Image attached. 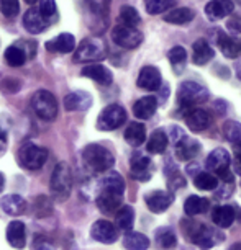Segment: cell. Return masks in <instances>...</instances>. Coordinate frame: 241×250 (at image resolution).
I'll use <instances>...</instances> for the list:
<instances>
[{"label": "cell", "instance_id": "6da1fadb", "mask_svg": "<svg viewBox=\"0 0 241 250\" xmlns=\"http://www.w3.org/2000/svg\"><path fill=\"white\" fill-rule=\"evenodd\" d=\"M209 100V90L197 82H184L177 90V102L179 108L187 113L195 108L197 105Z\"/></svg>", "mask_w": 241, "mask_h": 250}, {"label": "cell", "instance_id": "7a4b0ae2", "mask_svg": "<svg viewBox=\"0 0 241 250\" xmlns=\"http://www.w3.org/2000/svg\"><path fill=\"white\" fill-rule=\"evenodd\" d=\"M82 159H84V162H86L87 168H91L92 172H97V173L110 170L113 167V164H115L113 154L100 144L87 146L82 152Z\"/></svg>", "mask_w": 241, "mask_h": 250}, {"label": "cell", "instance_id": "3957f363", "mask_svg": "<svg viewBox=\"0 0 241 250\" xmlns=\"http://www.w3.org/2000/svg\"><path fill=\"white\" fill-rule=\"evenodd\" d=\"M107 56V46L98 38H87L79 44L74 54V62H97V61L105 59Z\"/></svg>", "mask_w": 241, "mask_h": 250}, {"label": "cell", "instance_id": "277c9868", "mask_svg": "<svg viewBox=\"0 0 241 250\" xmlns=\"http://www.w3.org/2000/svg\"><path fill=\"white\" fill-rule=\"evenodd\" d=\"M72 190V173L66 162H59L51 175V191L58 200H66Z\"/></svg>", "mask_w": 241, "mask_h": 250}, {"label": "cell", "instance_id": "5b68a950", "mask_svg": "<svg viewBox=\"0 0 241 250\" xmlns=\"http://www.w3.org/2000/svg\"><path fill=\"white\" fill-rule=\"evenodd\" d=\"M31 108L38 118L45 121L54 120L58 115V102L56 97L48 90H38L31 98Z\"/></svg>", "mask_w": 241, "mask_h": 250}, {"label": "cell", "instance_id": "8992f818", "mask_svg": "<svg viewBox=\"0 0 241 250\" xmlns=\"http://www.w3.org/2000/svg\"><path fill=\"white\" fill-rule=\"evenodd\" d=\"M18 160H20L22 167L28 168V170H38L48 160V150L31 143L23 144L18 150Z\"/></svg>", "mask_w": 241, "mask_h": 250}, {"label": "cell", "instance_id": "52a82bcc", "mask_svg": "<svg viewBox=\"0 0 241 250\" xmlns=\"http://www.w3.org/2000/svg\"><path fill=\"white\" fill-rule=\"evenodd\" d=\"M189 235H191L192 242L202 250H209L223 240V234L218 229L207 228L205 224H195V228L189 229Z\"/></svg>", "mask_w": 241, "mask_h": 250}, {"label": "cell", "instance_id": "ba28073f", "mask_svg": "<svg viewBox=\"0 0 241 250\" xmlns=\"http://www.w3.org/2000/svg\"><path fill=\"white\" fill-rule=\"evenodd\" d=\"M125 121H126V111L123 110V106L113 103V105L103 108L102 113L98 115L97 128L100 131H113L120 128Z\"/></svg>", "mask_w": 241, "mask_h": 250}, {"label": "cell", "instance_id": "9c48e42d", "mask_svg": "<svg viewBox=\"0 0 241 250\" xmlns=\"http://www.w3.org/2000/svg\"><path fill=\"white\" fill-rule=\"evenodd\" d=\"M112 40L115 41L120 48L125 49H135L138 48L143 41V35L141 31L136 30L135 26H126V25H118L115 30L112 31Z\"/></svg>", "mask_w": 241, "mask_h": 250}, {"label": "cell", "instance_id": "30bf717a", "mask_svg": "<svg viewBox=\"0 0 241 250\" xmlns=\"http://www.w3.org/2000/svg\"><path fill=\"white\" fill-rule=\"evenodd\" d=\"M121 201H123V193L110 188H100V195L97 196L98 209L107 214L117 213L121 208Z\"/></svg>", "mask_w": 241, "mask_h": 250}, {"label": "cell", "instance_id": "8fae6325", "mask_svg": "<svg viewBox=\"0 0 241 250\" xmlns=\"http://www.w3.org/2000/svg\"><path fill=\"white\" fill-rule=\"evenodd\" d=\"M91 235L94 240H97V242L113 244L118 239V230L110 221L100 219V221H97V223H94L92 229H91Z\"/></svg>", "mask_w": 241, "mask_h": 250}, {"label": "cell", "instance_id": "7c38bea8", "mask_svg": "<svg viewBox=\"0 0 241 250\" xmlns=\"http://www.w3.org/2000/svg\"><path fill=\"white\" fill-rule=\"evenodd\" d=\"M92 105V95L84 90L71 92L64 98V108L68 111H86Z\"/></svg>", "mask_w": 241, "mask_h": 250}, {"label": "cell", "instance_id": "4fadbf2b", "mask_svg": "<svg viewBox=\"0 0 241 250\" xmlns=\"http://www.w3.org/2000/svg\"><path fill=\"white\" fill-rule=\"evenodd\" d=\"M138 87L143 88V90L153 92L158 90L163 83V79H161V72L153 65H146V67L141 69V72L138 75Z\"/></svg>", "mask_w": 241, "mask_h": 250}, {"label": "cell", "instance_id": "5bb4252c", "mask_svg": "<svg viewBox=\"0 0 241 250\" xmlns=\"http://www.w3.org/2000/svg\"><path fill=\"white\" fill-rule=\"evenodd\" d=\"M23 26L26 28V31L38 35V33L45 31L49 26V20L41 15L40 8H30L25 15H23Z\"/></svg>", "mask_w": 241, "mask_h": 250}, {"label": "cell", "instance_id": "9a60e30c", "mask_svg": "<svg viewBox=\"0 0 241 250\" xmlns=\"http://www.w3.org/2000/svg\"><path fill=\"white\" fill-rule=\"evenodd\" d=\"M230 154L226 149H214L212 152L209 154V157H207V168H209L210 172L214 173H220L221 170H226V168H230Z\"/></svg>", "mask_w": 241, "mask_h": 250}, {"label": "cell", "instance_id": "2e32d148", "mask_svg": "<svg viewBox=\"0 0 241 250\" xmlns=\"http://www.w3.org/2000/svg\"><path fill=\"white\" fill-rule=\"evenodd\" d=\"M131 177L140 182H146L151 178V160L146 155L136 152L131 157Z\"/></svg>", "mask_w": 241, "mask_h": 250}, {"label": "cell", "instance_id": "e0dca14e", "mask_svg": "<svg viewBox=\"0 0 241 250\" xmlns=\"http://www.w3.org/2000/svg\"><path fill=\"white\" fill-rule=\"evenodd\" d=\"M186 123L189 129L193 131V133H198V131H204L210 126V115L205 110H200V108L195 106L186 115Z\"/></svg>", "mask_w": 241, "mask_h": 250}, {"label": "cell", "instance_id": "ac0fdd59", "mask_svg": "<svg viewBox=\"0 0 241 250\" xmlns=\"http://www.w3.org/2000/svg\"><path fill=\"white\" fill-rule=\"evenodd\" d=\"M172 200L174 196L169 191H153L146 196V205L153 213H163L172 205Z\"/></svg>", "mask_w": 241, "mask_h": 250}, {"label": "cell", "instance_id": "d6986e66", "mask_svg": "<svg viewBox=\"0 0 241 250\" xmlns=\"http://www.w3.org/2000/svg\"><path fill=\"white\" fill-rule=\"evenodd\" d=\"M233 2L231 0H210L205 7V13L210 20H221V18L228 17L233 12Z\"/></svg>", "mask_w": 241, "mask_h": 250}, {"label": "cell", "instance_id": "ffe728a7", "mask_svg": "<svg viewBox=\"0 0 241 250\" xmlns=\"http://www.w3.org/2000/svg\"><path fill=\"white\" fill-rule=\"evenodd\" d=\"M7 240L13 249H23L26 244V229L20 221H12L7 228Z\"/></svg>", "mask_w": 241, "mask_h": 250}, {"label": "cell", "instance_id": "44dd1931", "mask_svg": "<svg viewBox=\"0 0 241 250\" xmlns=\"http://www.w3.org/2000/svg\"><path fill=\"white\" fill-rule=\"evenodd\" d=\"M75 48V38L69 33H63V35H58L53 38L51 41L46 43V49L51 51V53H63L68 54L71 51H74Z\"/></svg>", "mask_w": 241, "mask_h": 250}, {"label": "cell", "instance_id": "7402d4cb", "mask_svg": "<svg viewBox=\"0 0 241 250\" xmlns=\"http://www.w3.org/2000/svg\"><path fill=\"white\" fill-rule=\"evenodd\" d=\"M84 75V77H89L92 80H96L97 83H100V85H110L112 83V72L108 70L107 67H103L102 64H91L87 65V67L82 69V72H80Z\"/></svg>", "mask_w": 241, "mask_h": 250}, {"label": "cell", "instance_id": "603a6c76", "mask_svg": "<svg viewBox=\"0 0 241 250\" xmlns=\"http://www.w3.org/2000/svg\"><path fill=\"white\" fill-rule=\"evenodd\" d=\"M235 218H236L235 209L228 205L215 206L214 209H212V221L215 223V226H218V228H221V229L230 228V226L233 224Z\"/></svg>", "mask_w": 241, "mask_h": 250}, {"label": "cell", "instance_id": "cb8c5ba5", "mask_svg": "<svg viewBox=\"0 0 241 250\" xmlns=\"http://www.w3.org/2000/svg\"><path fill=\"white\" fill-rule=\"evenodd\" d=\"M156 108H158L156 97H143L133 105V113L140 120H149L156 113Z\"/></svg>", "mask_w": 241, "mask_h": 250}, {"label": "cell", "instance_id": "d4e9b609", "mask_svg": "<svg viewBox=\"0 0 241 250\" xmlns=\"http://www.w3.org/2000/svg\"><path fill=\"white\" fill-rule=\"evenodd\" d=\"M192 59L197 65H204L209 62V61L214 59V49H212V46L207 43L205 40H197L195 43H193Z\"/></svg>", "mask_w": 241, "mask_h": 250}, {"label": "cell", "instance_id": "484cf974", "mask_svg": "<svg viewBox=\"0 0 241 250\" xmlns=\"http://www.w3.org/2000/svg\"><path fill=\"white\" fill-rule=\"evenodd\" d=\"M2 209L10 216H20L26 211V201L20 195H8L2 200Z\"/></svg>", "mask_w": 241, "mask_h": 250}, {"label": "cell", "instance_id": "4316f807", "mask_svg": "<svg viewBox=\"0 0 241 250\" xmlns=\"http://www.w3.org/2000/svg\"><path fill=\"white\" fill-rule=\"evenodd\" d=\"M210 208V203L207 198H200V196H189L186 203H184V211H186L187 216H197V214H204L207 209Z\"/></svg>", "mask_w": 241, "mask_h": 250}, {"label": "cell", "instance_id": "83f0119b", "mask_svg": "<svg viewBox=\"0 0 241 250\" xmlns=\"http://www.w3.org/2000/svg\"><path fill=\"white\" fill-rule=\"evenodd\" d=\"M168 143H169V139L166 133H164L163 129H156L151 133L148 144H146V149H148V152L151 154H163L168 147Z\"/></svg>", "mask_w": 241, "mask_h": 250}, {"label": "cell", "instance_id": "f1b7e54d", "mask_svg": "<svg viewBox=\"0 0 241 250\" xmlns=\"http://www.w3.org/2000/svg\"><path fill=\"white\" fill-rule=\"evenodd\" d=\"M146 139V128L141 123H131L125 131V141L133 147H138Z\"/></svg>", "mask_w": 241, "mask_h": 250}, {"label": "cell", "instance_id": "f546056e", "mask_svg": "<svg viewBox=\"0 0 241 250\" xmlns=\"http://www.w3.org/2000/svg\"><path fill=\"white\" fill-rule=\"evenodd\" d=\"M198 150H200V146H198L197 141H192L186 138L182 141V143H179L176 146V154L177 157L181 160H186V162H189V160H192L195 155L198 154Z\"/></svg>", "mask_w": 241, "mask_h": 250}, {"label": "cell", "instance_id": "4dcf8cb0", "mask_svg": "<svg viewBox=\"0 0 241 250\" xmlns=\"http://www.w3.org/2000/svg\"><path fill=\"white\" fill-rule=\"evenodd\" d=\"M135 211L131 206H121L115 213V224L120 230H130L133 228Z\"/></svg>", "mask_w": 241, "mask_h": 250}, {"label": "cell", "instance_id": "1f68e13d", "mask_svg": "<svg viewBox=\"0 0 241 250\" xmlns=\"http://www.w3.org/2000/svg\"><path fill=\"white\" fill-rule=\"evenodd\" d=\"M218 46H220V49H221V53H223L225 58L235 59V58H238L240 53H241V44L236 40H233L231 36L220 35Z\"/></svg>", "mask_w": 241, "mask_h": 250}, {"label": "cell", "instance_id": "d6a6232c", "mask_svg": "<svg viewBox=\"0 0 241 250\" xmlns=\"http://www.w3.org/2000/svg\"><path fill=\"white\" fill-rule=\"evenodd\" d=\"M123 245L128 250H148L149 240L145 234L140 232H128L123 237Z\"/></svg>", "mask_w": 241, "mask_h": 250}, {"label": "cell", "instance_id": "836d02e7", "mask_svg": "<svg viewBox=\"0 0 241 250\" xmlns=\"http://www.w3.org/2000/svg\"><path fill=\"white\" fill-rule=\"evenodd\" d=\"M223 133L226 139L233 144L236 152H241V125L236 121H228L223 126Z\"/></svg>", "mask_w": 241, "mask_h": 250}, {"label": "cell", "instance_id": "e575fe53", "mask_svg": "<svg viewBox=\"0 0 241 250\" xmlns=\"http://www.w3.org/2000/svg\"><path fill=\"white\" fill-rule=\"evenodd\" d=\"M26 58H28V54L25 53V49L17 44L8 46L5 49V61L8 65H12V67H20V65L26 62Z\"/></svg>", "mask_w": 241, "mask_h": 250}, {"label": "cell", "instance_id": "d590c367", "mask_svg": "<svg viewBox=\"0 0 241 250\" xmlns=\"http://www.w3.org/2000/svg\"><path fill=\"white\" fill-rule=\"evenodd\" d=\"M169 58V62L176 70V74H181L184 67H186V62H187V53L186 49L182 48V46H174V48L169 51L168 54Z\"/></svg>", "mask_w": 241, "mask_h": 250}, {"label": "cell", "instance_id": "8d00e7d4", "mask_svg": "<svg viewBox=\"0 0 241 250\" xmlns=\"http://www.w3.org/2000/svg\"><path fill=\"white\" fill-rule=\"evenodd\" d=\"M193 185L198 190H205V191H210V190H215L217 185H218V178L212 173H207V172H198L195 178H193Z\"/></svg>", "mask_w": 241, "mask_h": 250}, {"label": "cell", "instance_id": "74e56055", "mask_svg": "<svg viewBox=\"0 0 241 250\" xmlns=\"http://www.w3.org/2000/svg\"><path fill=\"white\" fill-rule=\"evenodd\" d=\"M176 5V0H145L146 12L149 15H159Z\"/></svg>", "mask_w": 241, "mask_h": 250}, {"label": "cell", "instance_id": "f35d334b", "mask_svg": "<svg viewBox=\"0 0 241 250\" xmlns=\"http://www.w3.org/2000/svg\"><path fill=\"white\" fill-rule=\"evenodd\" d=\"M192 18H193V12L191 8H176L171 13H168L164 20L168 23H172V25H184V23L192 21Z\"/></svg>", "mask_w": 241, "mask_h": 250}, {"label": "cell", "instance_id": "ab89813d", "mask_svg": "<svg viewBox=\"0 0 241 250\" xmlns=\"http://www.w3.org/2000/svg\"><path fill=\"white\" fill-rule=\"evenodd\" d=\"M156 240L163 249L176 247V234L171 228H161L156 230Z\"/></svg>", "mask_w": 241, "mask_h": 250}, {"label": "cell", "instance_id": "60d3db41", "mask_svg": "<svg viewBox=\"0 0 241 250\" xmlns=\"http://www.w3.org/2000/svg\"><path fill=\"white\" fill-rule=\"evenodd\" d=\"M100 188H110V190H117V191L125 193V182L117 172H110L102 178Z\"/></svg>", "mask_w": 241, "mask_h": 250}, {"label": "cell", "instance_id": "b9f144b4", "mask_svg": "<svg viewBox=\"0 0 241 250\" xmlns=\"http://www.w3.org/2000/svg\"><path fill=\"white\" fill-rule=\"evenodd\" d=\"M89 10L97 17V20H105L107 21V13H108V3L110 0H86Z\"/></svg>", "mask_w": 241, "mask_h": 250}, {"label": "cell", "instance_id": "7bdbcfd3", "mask_svg": "<svg viewBox=\"0 0 241 250\" xmlns=\"http://www.w3.org/2000/svg\"><path fill=\"white\" fill-rule=\"evenodd\" d=\"M120 20L123 25L126 26H138L140 25V15H138V12L135 10L133 7H128V5H125V7H121V10H120Z\"/></svg>", "mask_w": 241, "mask_h": 250}, {"label": "cell", "instance_id": "ee69618b", "mask_svg": "<svg viewBox=\"0 0 241 250\" xmlns=\"http://www.w3.org/2000/svg\"><path fill=\"white\" fill-rule=\"evenodd\" d=\"M0 12L8 18H13L20 12V5L18 0H0Z\"/></svg>", "mask_w": 241, "mask_h": 250}, {"label": "cell", "instance_id": "f6af8a7d", "mask_svg": "<svg viewBox=\"0 0 241 250\" xmlns=\"http://www.w3.org/2000/svg\"><path fill=\"white\" fill-rule=\"evenodd\" d=\"M40 12L45 18L51 20L53 17H56V2L54 0H40Z\"/></svg>", "mask_w": 241, "mask_h": 250}, {"label": "cell", "instance_id": "bcb514c9", "mask_svg": "<svg viewBox=\"0 0 241 250\" xmlns=\"http://www.w3.org/2000/svg\"><path fill=\"white\" fill-rule=\"evenodd\" d=\"M12 123L8 121L7 125H2L0 123V157L7 152V146H8V128H10Z\"/></svg>", "mask_w": 241, "mask_h": 250}, {"label": "cell", "instance_id": "7dc6e473", "mask_svg": "<svg viewBox=\"0 0 241 250\" xmlns=\"http://www.w3.org/2000/svg\"><path fill=\"white\" fill-rule=\"evenodd\" d=\"M33 249L35 250H56V245L46 237H36L33 242Z\"/></svg>", "mask_w": 241, "mask_h": 250}, {"label": "cell", "instance_id": "c3c4849f", "mask_svg": "<svg viewBox=\"0 0 241 250\" xmlns=\"http://www.w3.org/2000/svg\"><path fill=\"white\" fill-rule=\"evenodd\" d=\"M235 170L238 175H241V152H236V159H235Z\"/></svg>", "mask_w": 241, "mask_h": 250}, {"label": "cell", "instance_id": "681fc988", "mask_svg": "<svg viewBox=\"0 0 241 250\" xmlns=\"http://www.w3.org/2000/svg\"><path fill=\"white\" fill-rule=\"evenodd\" d=\"M3 185H5V178H3V175L0 173V193L3 190Z\"/></svg>", "mask_w": 241, "mask_h": 250}, {"label": "cell", "instance_id": "f907efd6", "mask_svg": "<svg viewBox=\"0 0 241 250\" xmlns=\"http://www.w3.org/2000/svg\"><path fill=\"white\" fill-rule=\"evenodd\" d=\"M230 250H241V245H233V247H231Z\"/></svg>", "mask_w": 241, "mask_h": 250}, {"label": "cell", "instance_id": "816d5d0a", "mask_svg": "<svg viewBox=\"0 0 241 250\" xmlns=\"http://www.w3.org/2000/svg\"><path fill=\"white\" fill-rule=\"evenodd\" d=\"M26 3H30V5H33V3H36V0H25Z\"/></svg>", "mask_w": 241, "mask_h": 250}]
</instances>
